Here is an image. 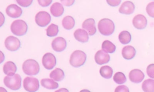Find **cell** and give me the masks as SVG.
Instances as JSON below:
<instances>
[{"mask_svg":"<svg viewBox=\"0 0 154 92\" xmlns=\"http://www.w3.org/2000/svg\"><path fill=\"white\" fill-rule=\"evenodd\" d=\"M98 29L100 34L104 35H109L113 33L115 29L114 22L109 19H101L98 23Z\"/></svg>","mask_w":154,"mask_h":92,"instance_id":"1","label":"cell"},{"mask_svg":"<svg viewBox=\"0 0 154 92\" xmlns=\"http://www.w3.org/2000/svg\"><path fill=\"white\" fill-rule=\"evenodd\" d=\"M87 55L82 51L76 50L75 51L70 55V64L74 67H79L84 65L86 61Z\"/></svg>","mask_w":154,"mask_h":92,"instance_id":"2","label":"cell"},{"mask_svg":"<svg viewBox=\"0 0 154 92\" xmlns=\"http://www.w3.org/2000/svg\"><path fill=\"white\" fill-rule=\"evenodd\" d=\"M22 70L27 75H35L40 71V66L35 60L29 59L23 63Z\"/></svg>","mask_w":154,"mask_h":92,"instance_id":"3","label":"cell"},{"mask_svg":"<svg viewBox=\"0 0 154 92\" xmlns=\"http://www.w3.org/2000/svg\"><path fill=\"white\" fill-rule=\"evenodd\" d=\"M21 77L18 74H14L12 76H7L4 78L5 85L12 90H19L21 87Z\"/></svg>","mask_w":154,"mask_h":92,"instance_id":"4","label":"cell"},{"mask_svg":"<svg viewBox=\"0 0 154 92\" xmlns=\"http://www.w3.org/2000/svg\"><path fill=\"white\" fill-rule=\"evenodd\" d=\"M11 31L14 35L22 36L26 34L28 26L26 23L22 20H16L13 21L10 26Z\"/></svg>","mask_w":154,"mask_h":92,"instance_id":"5","label":"cell"},{"mask_svg":"<svg viewBox=\"0 0 154 92\" xmlns=\"http://www.w3.org/2000/svg\"><path fill=\"white\" fill-rule=\"evenodd\" d=\"M23 85L26 91H36L39 88V82L35 78L26 77L23 80Z\"/></svg>","mask_w":154,"mask_h":92,"instance_id":"6","label":"cell"},{"mask_svg":"<svg viewBox=\"0 0 154 92\" xmlns=\"http://www.w3.org/2000/svg\"><path fill=\"white\" fill-rule=\"evenodd\" d=\"M51 20L50 14L45 11H41L37 13L35 17V21L37 25L44 27L48 25Z\"/></svg>","mask_w":154,"mask_h":92,"instance_id":"7","label":"cell"},{"mask_svg":"<svg viewBox=\"0 0 154 92\" xmlns=\"http://www.w3.org/2000/svg\"><path fill=\"white\" fill-rule=\"evenodd\" d=\"M5 48L10 51H16L20 46V40L16 37L8 36L4 42Z\"/></svg>","mask_w":154,"mask_h":92,"instance_id":"8","label":"cell"},{"mask_svg":"<svg viewBox=\"0 0 154 92\" xmlns=\"http://www.w3.org/2000/svg\"><path fill=\"white\" fill-rule=\"evenodd\" d=\"M42 64L45 69H52L56 65V58L52 53H46L42 58Z\"/></svg>","mask_w":154,"mask_h":92,"instance_id":"9","label":"cell"},{"mask_svg":"<svg viewBox=\"0 0 154 92\" xmlns=\"http://www.w3.org/2000/svg\"><path fill=\"white\" fill-rule=\"evenodd\" d=\"M51 44L53 50L56 52L63 51L67 46L66 40L61 37H58L54 38L52 40Z\"/></svg>","mask_w":154,"mask_h":92,"instance_id":"10","label":"cell"},{"mask_svg":"<svg viewBox=\"0 0 154 92\" xmlns=\"http://www.w3.org/2000/svg\"><path fill=\"white\" fill-rule=\"evenodd\" d=\"M132 24L136 29H143L147 25L146 17L143 14H137L133 18Z\"/></svg>","mask_w":154,"mask_h":92,"instance_id":"11","label":"cell"},{"mask_svg":"<svg viewBox=\"0 0 154 92\" xmlns=\"http://www.w3.org/2000/svg\"><path fill=\"white\" fill-rule=\"evenodd\" d=\"M7 14L12 18H17L21 16L22 10L20 7L16 4L9 5L5 10Z\"/></svg>","mask_w":154,"mask_h":92,"instance_id":"12","label":"cell"},{"mask_svg":"<svg viewBox=\"0 0 154 92\" xmlns=\"http://www.w3.org/2000/svg\"><path fill=\"white\" fill-rule=\"evenodd\" d=\"M110 57L109 54L103 50L98 51L94 55V60L96 63L99 65H102L109 62Z\"/></svg>","mask_w":154,"mask_h":92,"instance_id":"13","label":"cell"},{"mask_svg":"<svg viewBox=\"0 0 154 92\" xmlns=\"http://www.w3.org/2000/svg\"><path fill=\"white\" fill-rule=\"evenodd\" d=\"M83 29L87 31L88 35H93L96 32V28L95 26V21L92 18H89L85 20L82 25Z\"/></svg>","mask_w":154,"mask_h":92,"instance_id":"14","label":"cell"},{"mask_svg":"<svg viewBox=\"0 0 154 92\" xmlns=\"http://www.w3.org/2000/svg\"><path fill=\"white\" fill-rule=\"evenodd\" d=\"M144 78V74L140 69H133L129 73L130 81L134 83L141 82Z\"/></svg>","mask_w":154,"mask_h":92,"instance_id":"15","label":"cell"},{"mask_svg":"<svg viewBox=\"0 0 154 92\" xmlns=\"http://www.w3.org/2000/svg\"><path fill=\"white\" fill-rule=\"evenodd\" d=\"M135 10V5L131 1H125L120 7L119 11L123 14H131Z\"/></svg>","mask_w":154,"mask_h":92,"instance_id":"16","label":"cell"},{"mask_svg":"<svg viewBox=\"0 0 154 92\" xmlns=\"http://www.w3.org/2000/svg\"><path fill=\"white\" fill-rule=\"evenodd\" d=\"M75 38L82 43H85L88 40V34L83 29H76L73 34Z\"/></svg>","mask_w":154,"mask_h":92,"instance_id":"17","label":"cell"},{"mask_svg":"<svg viewBox=\"0 0 154 92\" xmlns=\"http://www.w3.org/2000/svg\"><path fill=\"white\" fill-rule=\"evenodd\" d=\"M136 54L135 48L132 46H126L123 48L122 54L123 57L126 60L132 59Z\"/></svg>","mask_w":154,"mask_h":92,"instance_id":"18","label":"cell"},{"mask_svg":"<svg viewBox=\"0 0 154 92\" xmlns=\"http://www.w3.org/2000/svg\"><path fill=\"white\" fill-rule=\"evenodd\" d=\"M17 70L16 64L12 61H7L3 66V72L8 76H12L14 75Z\"/></svg>","mask_w":154,"mask_h":92,"instance_id":"19","label":"cell"},{"mask_svg":"<svg viewBox=\"0 0 154 92\" xmlns=\"http://www.w3.org/2000/svg\"><path fill=\"white\" fill-rule=\"evenodd\" d=\"M51 13L55 17H59L63 14L64 7L59 2L54 3L50 8Z\"/></svg>","mask_w":154,"mask_h":92,"instance_id":"20","label":"cell"},{"mask_svg":"<svg viewBox=\"0 0 154 92\" xmlns=\"http://www.w3.org/2000/svg\"><path fill=\"white\" fill-rule=\"evenodd\" d=\"M49 76L55 81H61L64 78V73L61 69L56 68L51 72Z\"/></svg>","mask_w":154,"mask_h":92,"instance_id":"21","label":"cell"},{"mask_svg":"<svg viewBox=\"0 0 154 92\" xmlns=\"http://www.w3.org/2000/svg\"><path fill=\"white\" fill-rule=\"evenodd\" d=\"M42 87L47 89H55L58 87V84L54 80L49 78H44L41 80Z\"/></svg>","mask_w":154,"mask_h":92,"instance_id":"22","label":"cell"},{"mask_svg":"<svg viewBox=\"0 0 154 92\" xmlns=\"http://www.w3.org/2000/svg\"><path fill=\"white\" fill-rule=\"evenodd\" d=\"M75 22L74 19L70 16H67L64 17L62 20V25L64 28L66 29H71L75 26Z\"/></svg>","mask_w":154,"mask_h":92,"instance_id":"23","label":"cell"},{"mask_svg":"<svg viewBox=\"0 0 154 92\" xmlns=\"http://www.w3.org/2000/svg\"><path fill=\"white\" fill-rule=\"evenodd\" d=\"M100 75L106 79H109L112 77L113 70L112 69L108 66H103L100 67L99 70Z\"/></svg>","mask_w":154,"mask_h":92,"instance_id":"24","label":"cell"},{"mask_svg":"<svg viewBox=\"0 0 154 92\" xmlns=\"http://www.w3.org/2000/svg\"><path fill=\"white\" fill-rule=\"evenodd\" d=\"M142 89L146 92L154 91V80L152 79L145 80L142 84Z\"/></svg>","mask_w":154,"mask_h":92,"instance_id":"25","label":"cell"},{"mask_svg":"<svg viewBox=\"0 0 154 92\" xmlns=\"http://www.w3.org/2000/svg\"><path fill=\"white\" fill-rule=\"evenodd\" d=\"M119 40L122 44H128L131 40V35L128 31H123L119 35Z\"/></svg>","mask_w":154,"mask_h":92,"instance_id":"26","label":"cell"},{"mask_svg":"<svg viewBox=\"0 0 154 92\" xmlns=\"http://www.w3.org/2000/svg\"><path fill=\"white\" fill-rule=\"evenodd\" d=\"M102 50L106 52L107 53H113L115 52L116 47V46L109 40H105L102 44Z\"/></svg>","mask_w":154,"mask_h":92,"instance_id":"27","label":"cell"},{"mask_svg":"<svg viewBox=\"0 0 154 92\" xmlns=\"http://www.w3.org/2000/svg\"><path fill=\"white\" fill-rule=\"evenodd\" d=\"M58 32V25L52 23L46 29V35L49 37H54L57 35Z\"/></svg>","mask_w":154,"mask_h":92,"instance_id":"28","label":"cell"},{"mask_svg":"<svg viewBox=\"0 0 154 92\" xmlns=\"http://www.w3.org/2000/svg\"><path fill=\"white\" fill-rule=\"evenodd\" d=\"M113 80L119 84H122L126 81V78L125 74L122 72H119L115 73L113 76Z\"/></svg>","mask_w":154,"mask_h":92,"instance_id":"29","label":"cell"},{"mask_svg":"<svg viewBox=\"0 0 154 92\" xmlns=\"http://www.w3.org/2000/svg\"><path fill=\"white\" fill-rule=\"evenodd\" d=\"M146 12L149 16L154 18V2H151L147 4Z\"/></svg>","mask_w":154,"mask_h":92,"instance_id":"30","label":"cell"},{"mask_svg":"<svg viewBox=\"0 0 154 92\" xmlns=\"http://www.w3.org/2000/svg\"><path fill=\"white\" fill-rule=\"evenodd\" d=\"M146 72H147V75L150 78L154 79V64H149L147 67Z\"/></svg>","mask_w":154,"mask_h":92,"instance_id":"31","label":"cell"},{"mask_svg":"<svg viewBox=\"0 0 154 92\" xmlns=\"http://www.w3.org/2000/svg\"><path fill=\"white\" fill-rule=\"evenodd\" d=\"M17 3L22 7H27L31 5L32 0H16Z\"/></svg>","mask_w":154,"mask_h":92,"instance_id":"32","label":"cell"},{"mask_svg":"<svg viewBox=\"0 0 154 92\" xmlns=\"http://www.w3.org/2000/svg\"><path fill=\"white\" fill-rule=\"evenodd\" d=\"M122 0H106V2L108 5L112 7H116L119 5Z\"/></svg>","mask_w":154,"mask_h":92,"instance_id":"33","label":"cell"},{"mask_svg":"<svg viewBox=\"0 0 154 92\" xmlns=\"http://www.w3.org/2000/svg\"><path fill=\"white\" fill-rule=\"evenodd\" d=\"M39 5H40L42 7H47L49 5L52 0H37Z\"/></svg>","mask_w":154,"mask_h":92,"instance_id":"34","label":"cell"},{"mask_svg":"<svg viewBox=\"0 0 154 92\" xmlns=\"http://www.w3.org/2000/svg\"><path fill=\"white\" fill-rule=\"evenodd\" d=\"M115 91H129V88L126 85L117 86L115 89Z\"/></svg>","mask_w":154,"mask_h":92,"instance_id":"35","label":"cell"},{"mask_svg":"<svg viewBox=\"0 0 154 92\" xmlns=\"http://www.w3.org/2000/svg\"><path fill=\"white\" fill-rule=\"evenodd\" d=\"M60 1L64 5L67 7L72 5L75 2V0H60Z\"/></svg>","mask_w":154,"mask_h":92,"instance_id":"36","label":"cell"},{"mask_svg":"<svg viewBox=\"0 0 154 92\" xmlns=\"http://www.w3.org/2000/svg\"><path fill=\"white\" fill-rule=\"evenodd\" d=\"M5 22V17L2 13L0 11V27L2 26V25Z\"/></svg>","mask_w":154,"mask_h":92,"instance_id":"37","label":"cell"},{"mask_svg":"<svg viewBox=\"0 0 154 92\" xmlns=\"http://www.w3.org/2000/svg\"><path fill=\"white\" fill-rule=\"evenodd\" d=\"M4 58H5V57H4V53L0 51V64L4 61Z\"/></svg>","mask_w":154,"mask_h":92,"instance_id":"38","label":"cell"},{"mask_svg":"<svg viewBox=\"0 0 154 92\" xmlns=\"http://www.w3.org/2000/svg\"><path fill=\"white\" fill-rule=\"evenodd\" d=\"M2 90H3V91H6V90H5V89H4V88H1V87H0V91H2Z\"/></svg>","mask_w":154,"mask_h":92,"instance_id":"39","label":"cell"}]
</instances>
